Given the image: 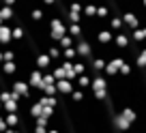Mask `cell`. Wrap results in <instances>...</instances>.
I'll use <instances>...</instances> for the list:
<instances>
[{"label": "cell", "mask_w": 146, "mask_h": 133, "mask_svg": "<svg viewBox=\"0 0 146 133\" xmlns=\"http://www.w3.org/2000/svg\"><path fill=\"white\" fill-rule=\"evenodd\" d=\"M11 92H13V99H15V101H19L22 97L30 95V86H28L26 79H13V82H11Z\"/></svg>", "instance_id": "cell-1"}, {"label": "cell", "mask_w": 146, "mask_h": 133, "mask_svg": "<svg viewBox=\"0 0 146 133\" xmlns=\"http://www.w3.org/2000/svg\"><path fill=\"white\" fill-rule=\"evenodd\" d=\"M120 17H123V24L127 30H137V28L142 26L140 19H137V15L133 13V11H125V13H120Z\"/></svg>", "instance_id": "cell-2"}, {"label": "cell", "mask_w": 146, "mask_h": 133, "mask_svg": "<svg viewBox=\"0 0 146 133\" xmlns=\"http://www.w3.org/2000/svg\"><path fill=\"white\" fill-rule=\"evenodd\" d=\"M41 79H43V71L32 69L30 75L26 77V82H28V86H30V90H41Z\"/></svg>", "instance_id": "cell-3"}, {"label": "cell", "mask_w": 146, "mask_h": 133, "mask_svg": "<svg viewBox=\"0 0 146 133\" xmlns=\"http://www.w3.org/2000/svg\"><path fill=\"white\" fill-rule=\"evenodd\" d=\"M129 32H131V30H127V28H125L123 32H116V34H114L112 45H114L116 50H125V47L129 45V41H131V39H129Z\"/></svg>", "instance_id": "cell-4"}, {"label": "cell", "mask_w": 146, "mask_h": 133, "mask_svg": "<svg viewBox=\"0 0 146 133\" xmlns=\"http://www.w3.org/2000/svg\"><path fill=\"white\" fill-rule=\"evenodd\" d=\"M35 67H36L39 71L52 69V58L45 54V52H41V54H36V58H35Z\"/></svg>", "instance_id": "cell-5"}, {"label": "cell", "mask_w": 146, "mask_h": 133, "mask_svg": "<svg viewBox=\"0 0 146 133\" xmlns=\"http://www.w3.org/2000/svg\"><path fill=\"white\" fill-rule=\"evenodd\" d=\"M118 114L123 116V118L127 120V122H131V124H135V122H137V118H140V114H137V112L133 110L131 105H125V107H120V110H118Z\"/></svg>", "instance_id": "cell-6"}, {"label": "cell", "mask_w": 146, "mask_h": 133, "mask_svg": "<svg viewBox=\"0 0 146 133\" xmlns=\"http://www.w3.org/2000/svg\"><path fill=\"white\" fill-rule=\"evenodd\" d=\"M108 30H112L114 34H116V32H123V30H125L123 17H120V15H110V19H108Z\"/></svg>", "instance_id": "cell-7"}, {"label": "cell", "mask_w": 146, "mask_h": 133, "mask_svg": "<svg viewBox=\"0 0 146 133\" xmlns=\"http://www.w3.org/2000/svg\"><path fill=\"white\" fill-rule=\"evenodd\" d=\"M97 43H101V45H110V43L114 41V32L112 30H108V28H103V30H99L97 32Z\"/></svg>", "instance_id": "cell-8"}, {"label": "cell", "mask_w": 146, "mask_h": 133, "mask_svg": "<svg viewBox=\"0 0 146 133\" xmlns=\"http://www.w3.org/2000/svg\"><path fill=\"white\" fill-rule=\"evenodd\" d=\"M9 43H11V26L9 24H2L0 26V50L7 47Z\"/></svg>", "instance_id": "cell-9"}, {"label": "cell", "mask_w": 146, "mask_h": 133, "mask_svg": "<svg viewBox=\"0 0 146 133\" xmlns=\"http://www.w3.org/2000/svg\"><path fill=\"white\" fill-rule=\"evenodd\" d=\"M73 88H75V84L69 82V79H58V82H56V90H58V95H71Z\"/></svg>", "instance_id": "cell-10"}, {"label": "cell", "mask_w": 146, "mask_h": 133, "mask_svg": "<svg viewBox=\"0 0 146 133\" xmlns=\"http://www.w3.org/2000/svg\"><path fill=\"white\" fill-rule=\"evenodd\" d=\"M82 15L84 17H97V5L92 2V0H84V5H82Z\"/></svg>", "instance_id": "cell-11"}, {"label": "cell", "mask_w": 146, "mask_h": 133, "mask_svg": "<svg viewBox=\"0 0 146 133\" xmlns=\"http://www.w3.org/2000/svg\"><path fill=\"white\" fill-rule=\"evenodd\" d=\"M129 39L135 43H146V26H140L137 30H131L129 32Z\"/></svg>", "instance_id": "cell-12"}, {"label": "cell", "mask_w": 146, "mask_h": 133, "mask_svg": "<svg viewBox=\"0 0 146 133\" xmlns=\"http://www.w3.org/2000/svg\"><path fill=\"white\" fill-rule=\"evenodd\" d=\"M73 84H75L78 88H82V90H88V88H90V73H88V69H86L84 75H78Z\"/></svg>", "instance_id": "cell-13"}, {"label": "cell", "mask_w": 146, "mask_h": 133, "mask_svg": "<svg viewBox=\"0 0 146 133\" xmlns=\"http://www.w3.org/2000/svg\"><path fill=\"white\" fill-rule=\"evenodd\" d=\"M0 71H2V73L5 75H9V77H15V73H17V62H2L0 64Z\"/></svg>", "instance_id": "cell-14"}, {"label": "cell", "mask_w": 146, "mask_h": 133, "mask_svg": "<svg viewBox=\"0 0 146 133\" xmlns=\"http://www.w3.org/2000/svg\"><path fill=\"white\" fill-rule=\"evenodd\" d=\"M67 26V34L73 39H80L82 37V24H64Z\"/></svg>", "instance_id": "cell-15"}, {"label": "cell", "mask_w": 146, "mask_h": 133, "mask_svg": "<svg viewBox=\"0 0 146 133\" xmlns=\"http://www.w3.org/2000/svg\"><path fill=\"white\" fill-rule=\"evenodd\" d=\"M84 97H86V90H82V88L75 86V88L71 90V95H69V99H71L73 103H82V101H84Z\"/></svg>", "instance_id": "cell-16"}, {"label": "cell", "mask_w": 146, "mask_h": 133, "mask_svg": "<svg viewBox=\"0 0 146 133\" xmlns=\"http://www.w3.org/2000/svg\"><path fill=\"white\" fill-rule=\"evenodd\" d=\"M62 60H69V62H75V60H78V50H75V45L62 50Z\"/></svg>", "instance_id": "cell-17"}, {"label": "cell", "mask_w": 146, "mask_h": 133, "mask_svg": "<svg viewBox=\"0 0 146 133\" xmlns=\"http://www.w3.org/2000/svg\"><path fill=\"white\" fill-rule=\"evenodd\" d=\"M5 122L9 124V129H17V124H19V114L15 112V114H7L5 116Z\"/></svg>", "instance_id": "cell-18"}, {"label": "cell", "mask_w": 146, "mask_h": 133, "mask_svg": "<svg viewBox=\"0 0 146 133\" xmlns=\"http://www.w3.org/2000/svg\"><path fill=\"white\" fill-rule=\"evenodd\" d=\"M73 45H75V39L69 37V34H64V37L58 41V47H60V50H67V47H73Z\"/></svg>", "instance_id": "cell-19"}, {"label": "cell", "mask_w": 146, "mask_h": 133, "mask_svg": "<svg viewBox=\"0 0 146 133\" xmlns=\"http://www.w3.org/2000/svg\"><path fill=\"white\" fill-rule=\"evenodd\" d=\"M73 71H75V75H84L86 73V64H84L82 60H75V62H73Z\"/></svg>", "instance_id": "cell-20"}, {"label": "cell", "mask_w": 146, "mask_h": 133, "mask_svg": "<svg viewBox=\"0 0 146 133\" xmlns=\"http://www.w3.org/2000/svg\"><path fill=\"white\" fill-rule=\"evenodd\" d=\"M0 2H2L5 7H15L17 5V0H0Z\"/></svg>", "instance_id": "cell-21"}, {"label": "cell", "mask_w": 146, "mask_h": 133, "mask_svg": "<svg viewBox=\"0 0 146 133\" xmlns=\"http://www.w3.org/2000/svg\"><path fill=\"white\" fill-rule=\"evenodd\" d=\"M47 133H60V131H58V129H54V127H50V129H47Z\"/></svg>", "instance_id": "cell-22"}, {"label": "cell", "mask_w": 146, "mask_h": 133, "mask_svg": "<svg viewBox=\"0 0 146 133\" xmlns=\"http://www.w3.org/2000/svg\"><path fill=\"white\" fill-rule=\"evenodd\" d=\"M0 64H2V50H0Z\"/></svg>", "instance_id": "cell-23"}, {"label": "cell", "mask_w": 146, "mask_h": 133, "mask_svg": "<svg viewBox=\"0 0 146 133\" xmlns=\"http://www.w3.org/2000/svg\"><path fill=\"white\" fill-rule=\"evenodd\" d=\"M142 5H144V9H146V0H142Z\"/></svg>", "instance_id": "cell-24"}, {"label": "cell", "mask_w": 146, "mask_h": 133, "mask_svg": "<svg viewBox=\"0 0 146 133\" xmlns=\"http://www.w3.org/2000/svg\"><path fill=\"white\" fill-rule=\"evenodd\" d=\"M0 112H2V103H0Z\"/></svg>", "instance_id": "cell-25"}, {"label": "cell", "mask_w": 146, "mask_h": 133, "mask_svg": "<svg viewBox=\"0 0 146 133\" xmlns=\"http://www.w3.org/2000/svg\"><path fill=\"white\" fill-rule=\"evenodd\" d=\"M144 133H146V127H144Z\"/></svg>", "instance_id": "cell-26"}]
</instances>
